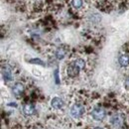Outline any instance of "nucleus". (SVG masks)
I'll use <instances>...</instances> for the list:
<instances>
[{
    "label": "nucleus",
    "mask_w": 129,
    "mask_h": 129,
    "mask_svg": "<svg viewBox=\"0 0 129 129\" xmlns=\"http://www.w3.org/2000/svg\"><path fill=\"white\" fill-rule=\"evenodd\" d=\"M58 74H59V71L56 70V71H55V79H56V83H57V84L60 83V81H59V75H58Z\"/></svg>",
    "instance_id": "11"
},
{
    "label": "nucleus",
    "mask_w": 129,
    "mask_h": 129,
    "mask_svg": "<svg viewBox=\"0 0 129 129\" xmlns=\"http://www.w3.org/2000/svg\"><path fill=\"white\" fill-rule=\"evenodd\" d=\"M81 70H82V69H81L79 64H76V63L74 62V63H72V64L68 67V69H67V74H68V76L71 77V78H76L77 76H79Z\"/></svg>",
    "instance_id": "1"
},
{
    "label": "nucleus",
    "mask_w": 129,
    "mask_h": 129,
    "mask_svg": "<svg viewBox=\"0 0 129 129\" xmlns=\"http://www.w3.org/2000/svg\"><path fill=\"white\" fill-rule=\"evenodd\" d=\"M83 4L82 0H72V5L75 9H80Z\"/></svg>",
    "instance_id": "10"
},
{
    "label": "nucleus",
    "mask_w": 129,
    "mask_h": 129,
    "mask_svg": "<svg viewBox=\"0 0 129 129\" xmlns=\"http://www.w3.org/2000/svg\"><path fill=\"white\" fill-rule=\"evenodd\" d=\"M31 63H34V64H42V66H44V64H43V62H41L40 60H38V59H34V60H32V61H30Z\"/></svg>",
    "instance_id": "12"
},
{
    "label": "nucleus",
    "mask_w": 129,
    "mask_h": 129,
    "mask_svg": "<svg viewBox=\"0 0 129 129\" xmlns=\"http://www.w3.org/2000/svg\"><path fill=\"white\" fill-rule=\"evenodd\" d=\"M24 90H25V87H24L23 83H21V82H16L14 84V86L12 87V91H13L14 95L17 97L22 95V93L24 92Z\"/></svg>",
    "instance_id": "5"
},
{
    "label": "nucleus",
    "mask_w": 129,
    "mask_h": 129,
    "mask_svg": "<svg viewBox=\"0 0 129 129\" xmlns=\"http://www.w3.org/2000/svg\"><path fill=\"white\" fill-rule=\"evenodd\" d=\"M23 112L25 113L26 115H33L36 112V109H35V106L31 104V103H27L24 105L23 107Z\"/></svg>",
    "instance_id": "7"
},
{
    "label": "nucleus",
    "mask_w": 129,
    "mask_h": 129,
    "mask_svg": "<svg viewBox=\"0 0 129 129\" xmlns=\"http://www.w3.org/2000/svg\"><path fill=\"white\" fill-rule=\"evenodd\" d=\"M94 129H102V128H100V127H95Z\"/></svg>",
    "instance_id": "13"
},
{
    "label": "nucleus",
    "mask_w": 129,
    "mask_h": 129,
    "mask_svg": "<svg viewBox=\"0 0 129 129\" xmlns=\"http://www.w3.org/2000/svg\"><path fill=\"white\" fill-rule=\"evenodd\" d=\"M2 76H3V79L6 82H9L13 80L12 71H11V68L9 66L5 64L2 67Z\"/></svg>",
    "instance_id": "4"
},
{
    "label": "nucleus",
    "mask_w": 129,
    "mask_h": 129,
    "mask_svg": "<svg viewBox=\"0 0 129 129\" xmlns=\"http://www.w3.org/2000/svg\"><path fill=\"white\" fill-rule=\"evenodd\" d=\"M66 54H67V51L64 48H59L56 52V58L58 60H63L64 56H66Z\"/></svg>",
    "instance_id": "9"
},
{
    "label": "nucleus",
    "mask_w": 129,
    "mask_h": 129,
    "mask_svg": "<svg viewBox=\"0 0 129 129\" xmlns=\"http://www.w3.org/2000/svg\"><path fill=\"white\" fill-rule=\"evenodd\" d=\"M64 103L63 101V99H61L60 97H54L52 99V101H51V105L56 109H61L64 106Z\"/></svg>",
    "instance_id": "6"
},
{
    "label": "nucleus",
    "mask_w": 129,
    "mask_h": 129,
    "mask_svg": "<svg viewBox=\"0 0 129 129\" xmlns=\"http://www.w3.org/2000/svg\"><path fill=\"white\" fill-rule=\"evenodd\" d=\"M83 113H84V107L80 103L74 104L72 106V108H71V114L75 118H80V117L82 116Z\"/></svg>",
    "instance_id": "2"
},
{
    "label": "nucleus",
    "mask_w": 129,
    "mask_h": 129,
    "mask_svg": "<svg viewBox=\"0 0 129 129\" xmlns=\"http://www.w3.org/2000/svg\"><path fill=\"white\" fill-rule=\"evenodd\" d=\"M105 115H106L105 109L102 108V107H95V108L92 110V112H91L92 118H93L94 120H97V121L102 120V119L105 117Z\"/></svg>",
    "instance_id": "3"
},
{
    "label": "nucleus",
    "mask_w": 129,
    "mask_h": 129,
    "mask_svg": "<svg viewBox=\"0 0 129 129\" xmlns=\"http://www.w3.org/2000/svg\"><path fill=\"white\" fill-rule=\"evenodd\" d=\"M118 62H119L120 66H122V67H127L129 64V57L127 55H121V56L119 57V59H118Z\"/></svg>",
    "instance_id": "8"
}]
</instances>
